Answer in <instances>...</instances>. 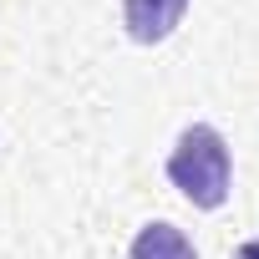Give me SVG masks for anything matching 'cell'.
Wrapping results in <instances>:
<instances>
[{"mask_svg": "<svg viewBox=\"0 0 259 259\" xmlns=\"http://www.w3.org/2000/svg\"><path fill=\"white\" fill-rule=\"evenodd\" d=\"M163 173H168V183L193 208L213 213L234 193V148H229V138L219 133L213 122H188L183 133L173 138V148H168Z\"/></svg>", "mask_w": 259, "mask_h": 259, "instance_id": "6da1fadb", "label": "cell"}, {"mask_svg": "<svg viewBox=\"0 0 259 259\" xmlns=\"http://www.w3.org/2000/svg\"><path fill=\"white\" fill-rule=\"evenodd\" d=\"M193 0H122V31L133 46H163L183 16H188Z\"/></svg>", "mask_w": 259, "mask_h": 259, "instance_id": "7a4b0ae2", "label": "cell"}, {"mask_svg": "<svg viewBox=\"0 0 259 259\" xmlns=\"http://www.w3.org/2000/svg\"><path fill=\"white\" fill-rule=\"evenodd\" d=\"M127 259H198V249H193V239H188L178 224L148 219V224L133 234V244H127Z\"/></svg>", "mask_w": 259, "mask_h": 259, "instance_id": "3957f363", "label": "cell"}, {"mask_svg": "<svg viewBox=\"0 0 259 259\" xmlns=\"http://www.w3.org/2000/svg\"><path fill=\"white\" fill-rule=\"evenodd\" d=\"M234 259H259V239H244V244L234 249Z\"/></svg>", "mask_w": 259, "mask_h": 259, "instance_id": "277c9868", "label": "cell"}]
</instances>
